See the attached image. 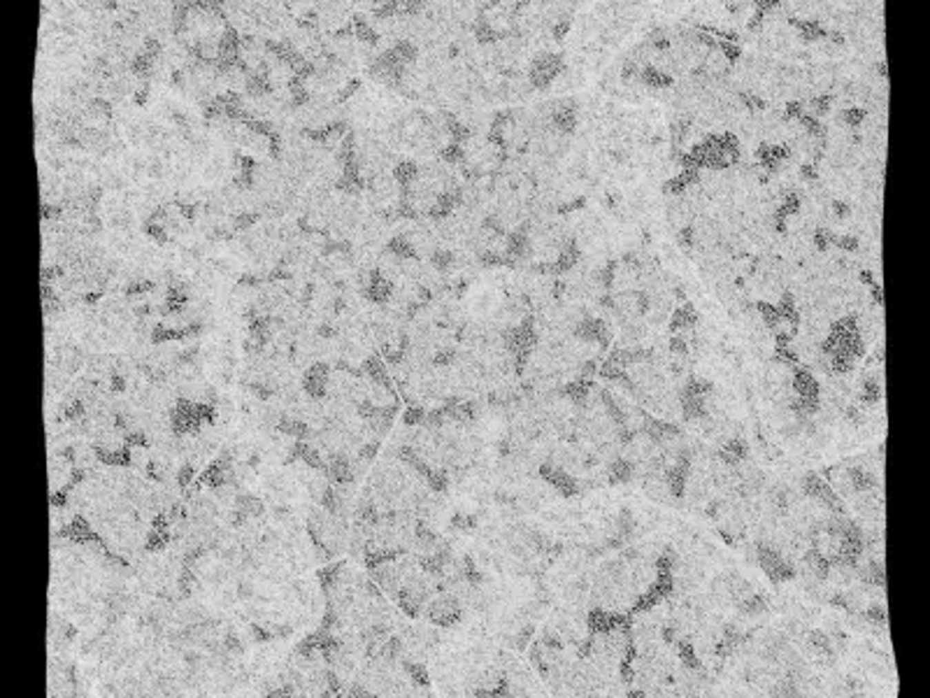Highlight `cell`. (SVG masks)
I'll list each match as a JSON object with an SVG mask.
<instances>
[{"label": "cell", "instance_id": "obj_8", "mask_svg": "<svg viewBox=\"0 0 930 698\" xmlns=\"http://www.w3.org/2000/svg\"><path fill=\"white\" fill-rule=\"evenodd\" d=\"M193 475H196V470H193V463H184L182 468L177 470V487L179 489H186L189 484L193 482Z\"/></svg>", "mask_w": 930, "mask_h": 698}, {"label": "cell", "instance_id": "obj_5", "mask_svg": "<svg viewBox=\"0 0 930 698\" xmlns=\"http://www.w3.org/2000/svg\"><path fill=\"white\" fill-rule=\"evenodd\" d=\"M233 508H235V510H240L242 515H247L249 519H261V517H263V512H265L263 501H261V498H256V496H252V494H237V496H235Z\"/></svg>", "mask_w": 930, "mask_h": 698}, {"label": "cell", "instance_id": "obj_6", "mask_svg": "<svg viewBox=\"0 0 930 698\" xmlns=\"http://www.w3.org/2000/svg\"><path fill=\"white\" fill-rule=\"evenodd\" d=\"M640 82L645 86H651V89H665V86H672V74L658 70L654 66H642Z\"/></svg>", "mask_w": 930, "mask_h": 698}, {"label": "cell", "instance_id": "obj_7", "mask_svg": "<svg viewBox=\"0 0 930 698\" xmlns=\"http://www.w3.org/2000/svg\"><path fill=\"white\" fill-rule=\"evenodd\" d=\"M840 121H842V126H847V128H856V126H860V123L865 121V117H867V112L863 110V108H856V105H849V108H842L840 110Z\"/></svg>", "mask_w": 930, "mask_h": 698}, {"label": "cell", "instance_id": "obj_1", "mask_svg": "<svg viewBox=\"0 0 930 698\" xmlns=\"http://www.w3.org/2000/svg\"><path fill=\"white\" fill-rule=\"evenodd\" d=\"M560 72H563V56L556 52H549V49H542V52L533 56V61H530V66H528L530 89H540V91L549 89V86L558 79Z\"/></svg>", "mask_w": 930, "mask_h": 698}, {"label": "cell", "instance_id": "obj_4", "mask_svg": "<svg viewBox=\"0 0 930 698\" xmlns=\"http://www.w3.org/2000/svg\"><path fill=\"white\" fill-rule=\"evenodd\" d=\"M393 182L398 184V189H407L419 179V163L414 161H401V163L393 166Z\"/></svg>", "mask_w": 930, "mask_h": 698}, {"label": "cell", "instance_id": "obj_3", "mask_svg": "<svg viewBox=\"0 0 930 698\" xmlns=\"http://www.w3.org/2000/svg\"><path fill=\"white\" fill-rule=\"evenodd\" d=\"M791 389L798 398H821V386L807 368H793Z\"/></svg>", "mask_w": 930, "mask_h": 698}, {"label": "cell", "instance_id": "obj_2", "mask_svg": "<svg viewBox=\"0 0 930 698\" xmlns=\"http://www.w3.org/2000/svg\"><path fill=\"white\" fill-rule=\"evenodd\" d=\"M330 366L323 361H314L307 370L303 372V391L312 401H323L328 396V382H330Z\"/></svg>", "mask_w": 930, "mask_h": 698}]
</instances>
